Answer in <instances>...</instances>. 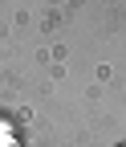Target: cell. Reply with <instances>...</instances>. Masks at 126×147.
<instances>
[{"label":"cell","instance_id":"obj_1","mask_svg":"<svg viewBox=\"0 0 126 147\" xmlns=\"http://www.w3.org/2000/svg\"><path fill=\"white\" fill-rule=\"evenodd\" d=\"M118 147H126V143H118Z\"/></svg>","mask_w":126,"mask_h":147}]
</instances>
